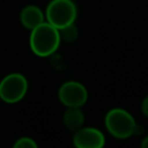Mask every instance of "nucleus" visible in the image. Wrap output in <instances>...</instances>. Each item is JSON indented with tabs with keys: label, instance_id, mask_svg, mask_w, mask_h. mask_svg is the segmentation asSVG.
<instances>
[{
	"label": "nucleus",
	"instance_id": "nucleus-1",
	"mask_svg": "<svg viewBox=\"0 0 148 148\" xmlns=\"http://www.w3.org/2000/svg\"><path fill=\"white\" fill-rule=\"evenodd\" d=\"M59 30L50 24L49 22H43L31 30L29 44L31 51L38 57L51 56L60 45Z\"/></svg>",
	"mask_w": 148,
	"mask_h": 148
},
{
	"label": "nucleus",
	"instance_id": "nucleus-2",
	"mask_svg": "<svg viewBox=\"0 0 148 148\" xmlns=\"http://www.w3.org/2000/svg\"><path fill=\"white\" fill-rule=\"evenodd\" d=\"M108 132L117 139H127L135 132V120L133 116L120 108L111 109L104 119Z\"/></svg>",
	"mask_w": 148,
	"mask_h": 148
},
{
	"label": "nucleus",
	"instance_id": "nucleus-3",
	"mask_svg": "<svg viewBox=\"0 0 148 148\" xmlns=\"http://www.w3.org/2000/svg\"><path fill=\"white\" fill-rule=\"evenodd\" d=\"M76 15L77 9L73 0H51L45 10L46 22L57 29L74 23Z\"/></svg>",
	"mask_w": 148,
	"mask_h": 148
},
{
	"label": "nucleus",
	"instance_id": "nucleus-4",
	"mask_svg": "<svg viewBox=\"0 0 148 148\" xmlns=\"http://www.w3.org/2000/svg\"><path fill=\"white\" fill-rule=\"evenodd\" d=\"M28 90L27 79L20 73H12L0 81V98L9 104L21 101Z\"/></svg>",
	"mask_w": 148,
	"mask_h": 148
},
{
	"label": "nucleus",
	"instance_id": "nucleus-5",
	"mask_svg": "<svg viewBox=\"0 0 148 148\" xmlns=\"http://www.w3.org/2000/svg\"><path fill=\"white\" fill-rule=\"evenodd\" d=\"M58 97L67 108H81L88 99V91L82 83L67 81L59 88Z\"/></svg>",
	"mask_w": 148,
	"mask_h": 148
},
{
	"label": "nucleus",
	"instance_id": "nucleus-6",
	"mask_svg": "<svg viewBox=\"0 0 148 148\" xmlns=\"http://www.w3.org/2000/svg\"><path fill=\"white\" fill-rule=\"evenodd\" d=\"M105 143L103 133L94 127H81L74 132L73 145L77 148H101Z\"/></svg>",
	"mask_w": 148,
	"mask_h": 148
},
{
	"label": "nucleus",
	"instance_id": "nucleus-7",
	"mask_svg": "<svg viewBox=\"0 0 148 148\" xmlns=\"http://www.w3.org/2000/svg\"><path fill=\"white\" fill-rule=\"evenodd\" d=\"M44 18H45L44 13L39 7L35 5L25 6L20 13V21L22 25L29 30H32L38 24L43 23Z\"/></svg>",
	"mask_w": 148,
	"mask_h": 148
},
{
	"label": "nucleus",
	"instance_id": "nucleus-8",
	"mask_svg": "<svg viewBox=\"0 0 148 148\" xmlns=\"http://www.w3.org/2000/svg\"><path fill=\"white\" fill-rule=\"evenodd\" d=\"M64 124L71 132H75L82 127L84 123V116L80 108H68L64 113Z\"/></svg>",
	"mask_w": 148,
	"mask_h": 148
},
{
	"label": "nucleus",
	"instance_id": "nucleus-9",
	"mask_svg": "<svg viewBox=\"0 0 148 148\" xmlns=\"http://www.w3.org/2000/svg\"><path fill=\"white\" fill-rule=\"evenodd\" d=\"M58 30H59L60 39H62L65 42H73L79 36V30L74 23H71V24H68L64 28H60Z\"/></svg>",
	"mask_w": 148,
	"mask_h": 148
},
{
	"label": "nucleus",
	"instance_id": "nucleus-10",
	"mask_svg": "<svg viewBox=\"0 0 148 148\" xmlns=\"http://www.w3.org/2000/svg\"><path fill=\"white\" fill-rule=\"evenodd\" d=\"M13 146L15 148H37V143L31 138H28V136L20 138Z\"/></svg>",
	"mask_w": 148,
	"mask_h": 148
},
{
	"label": "nucleus",
	"instance_id": "nucleus-11",
	"mask_svg": "<svg viewBox=\"0 0 148 148\" xmlns=\"http://www.w3.org/2000/svg\"><path fill=\"white\" fill-rule=\"evenodd\" d=\"M141 111L146 117H148V96H146V98L141 103Z\"/></svg>",
	"mask_w": 148,
	"mask_h": 148
},
{
	"label": "nucleus",
	"instance_id": "nucleus-12",
	"mask_svg": "<svg viewBox=\"0 0 148 148\" xmlns=\"http://www.w3.org/2000/svg\"><path fill=\"white\" fill-rule=\"evenodd\" d=\"M141 147L142 148H148V135L141 141Z\"/></svg>",
	"mask_w": 148,
	"mask_h": 148
}]
</instances>
